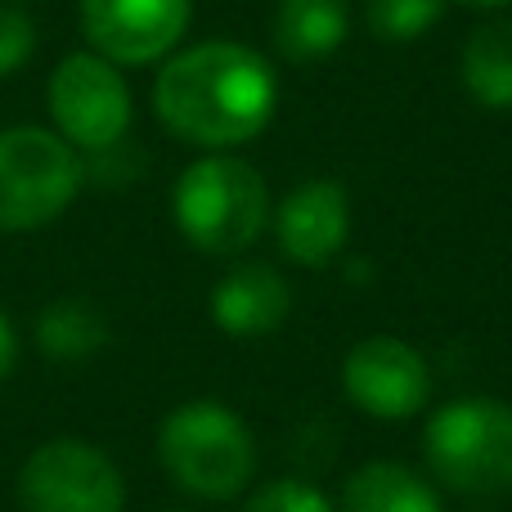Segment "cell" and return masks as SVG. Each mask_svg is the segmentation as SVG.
I'll return each mask as SVG.
<instances>
[{
	"label": "cell",
	"instance_id": "13",
	"mask_svg": "<svg viewBox=\"0 0 512 512\" xmlns=\"http://www.w3.org/2000/svg\"><path fill=\"white\" fill-rule=\"evenodd\" d=\"M342 512H441V495L405 463H364L342 490Z\"/></svg>",
	"mask_w": 512,
	"mask_h": 512
},
{
	"label": "cell",
	"instance_id": "1",
	"mask_svg": "<svg viewBox=\"0 0 512 512\" xmlns=\"http://www.w3.org/2000/svg\"><path fill=\"white\" fill-rule=\"evenodd\" d=\"M279 104L274 68L239 41H203L167 59L153 86L158 122L198 149H234L270 126Z\"/></svg>",
	"mask_w": 512,
	"mask_h": 512
},
{
	"label": "cell",
	"instance_id": "5",
	"mask_svg": "<svg viewBox=\"0 0 512 512\" xmlns=\"http://www.w3.org/2000/svg\"><path fill=\"white\" fill-rule=\"evenodd\" d=\"M86 185L81 153L59 131H0V234H23L59 221Z\"/></svg>",
	"mask_w": 512,
	"mask_h": 512
},
{
	"label": "cell",
	"instance_id": "20",
	"mask_svg": "<svg viewBox=\"0 0 512 512\" xmlns=\"http://www.w3.org/2000/svg\"><path fill=\"white\" fill-rule=\"evenodd\" d=\"M459 5H472V9H499V5H512V0H459Z\"/></svg>",
	"mask_w": 512,
	"mask_h": 512
},
{
	"label": "cell",
	"instance_id": "17",
	"mask_svg": "<svg viewBox=\"0 0 512 512\" xmlns=\"http://www.w3.org/2000/svg\"><path fill=\"white\" fill-rule=\"evenodd\" d=\"M243 512H333L324 490H315L310 481H297V477H283V481H270L265 490H256L252 504Z\"/></svg>",
	"mask_w": 512,
	"mask_h": 512
},
{
	"label": "cell",
	"instance_id": "6",
	"mask_svg": "<svg viewBox=\"0 0 512 512\" xmlns=\"http://www.w3.org/2000/svg\"><path fill=\"white\" fill-rule=\"evenodd\" d=\"M18 504L23 512H122L126 481L104 450L77 436H59L23 463Z\"/></svg>",
	"mask_w": 512,
	"mask_h": 512
},
{
	"label": "cell",
	"instance_id": "18",
	"mask_svg": "<svg viewBox=\"0 0 512 512\" xmlns=\"http://www.w3.org/2000/svg\"><path fill=\"white\" fill-rule=\"evenodd\" d=\"M36 50V23L23 5L0 0V77L18 72Z\"/></svg>",
	"mask_w": 512,
	"mask_h": 512
},
{
	"label": "cell",
	"instance_id": "11",
	"mask_svg": "<svg viewBox=\"0 0 512 512\" xmlns=\"http://www.w3.org/2000/svg\"><path fill=\"white\" fill-rule=\"evenodd\" d=\"M292 310V292L274 265H234L212 292V319L230 337H270Z\"/></svg>",
	"mask_w": 512,
	"mask_h": 512
},
{
	"label": "cell",
	"instance_id": "15",
	"mask_svg": "<svg viewBox=\"0 0 512 512\" xmlns=\"http://www.w3.org/2000/svg\"><path fill=\"white\" fill-rule=\"evenodd\" d=\"M36 342H41V351L50 355V360H63V364L90 360V355L108 342V319L99 315L90 301L59 297L36 319Z\"/></svg>",
	"mask_w": 512,
	"mask_h": 512
},
{
	"label": "cell",
	"instance_id": "4",
	"mask_svg": "<svg viewBox=\"0 0 512 512\" xmlns=\"http://www.w3.org/2000/svg\"><path fill=\"white\" fill-rule=\"evenodd\" d=\"M436 481L454 495H512V405L495 396H463L436 409L423 436Z\"/></svg>",
	"mask_w": 512,
	"mask_h": 512
},
{
	"label": "cell",
	"instance_id": "2",
	"mask_svg": "<svg viewBox=\"0 0 512 512\" xmlns=\"http://www.w3.org/2000/svg\"><path fill=\"white\" fill-rule=\"evenodd\" d=\"M176 225L198 252L239 256L270 225V189L261 171L230 153H207L189 162L171 194Z\"/></svg>",
	"mask_w": 512,
	"mask_h": 512
},
{
	"label": "cell",
	"instance_id": "19",
	"mask_svg": "<svg viewBox=\"0 0 512 512\" xmlns=\"http://www.w3.org/2000/svg\"><path fill=\"white\" fill-rule=\"evenodd\" d=\"M14 364H18V333H14V324L0 315V382L14 373Z\"/></svg>",
	"mask_w": 512,
	"mask_h": 512
},
{
	"label": "cell",
	"instance_id": "12",
	"mask_svg": "<svg viewBox=\"0 0 512 512\" xmlns=\"http://www.w3.org/2000/svg\"><path fill=\"white\" fill-rule=\"evenodd\" d=\"M351 32V5L346 0H279L274 9V45L292 63H315L342 50Z\"/></svg>",
	"mask_w": 512,
	"mask_h": 512
},
{
	"label": "cell",
	"instance_id": "8",
	"mask_svg": "<svg viewBox=\"0 0 512 512\" xmlns=\"http://www.w3.org/2000/svg\"><path fill=\"white\" fill-rule=\"evenodd\" d=\"M342 387L360 414L373 418H409L432 396V369L423 351L400 337H364L342 360Z\"/></svg>",
	"mask_w": 512,
	"mask_h": 512
},
{
	"label": "cell",
	"instance_id": "16",
	"mask_svg": "<svg viewBox=\"0 0 512 512\" xmlns=\"http://www.w3.org/2000/svg\"><path fill=\"white\" fill-rule=\"evenodd\" d=\"M364 14H369L373 36H382L387 45H405L418 41L445 14V0H369Z\"/></svg>",
	"mask_w": 512,
	"mask_h": 512
},
{
	"label": "cell",
	"instance_id": "3",
	"mask_svg": "<svg viewBox=\"0 0 512 512\" xmlns=\"http://www.w3.org/2000/svg\"><path fill=\"white\" fill-rule=\"evenodd\" d=\"M158 459L194 499H234L256 472V441L221 400H189L162 418Z\"/></svg>",
	"mask_w": 512,
	"mask_h": 512
},
{
	"label": "cell",
	"instance_id": "9",
	"mask_svg": "<svg viewBox=\"0 0 512 512\" xmlns=\"http://www.w3.org/2000/svg\"><path fill=\"white\" fill-rule=\"evenodd\" d=\"M194 0H81V27L108 63H153L176 50Z\"/></svg>",
	"mask_w": 512,
	"mask_h": 512
},
{
	"label": "cell",
	"instance_id": "14",
	"mask_svg": "<svg viewBox=\"0 0 512 512\" xmlns=\"http://www.w3.org/2000/svg\"><path fill=\"white\" fill-rule=\"evenodd\" d=\"M463 86L477 104L512 108V14L490 18L463 45Z\"/></svg>",
	"mask_w": 512,
	"mask_h": 512
},
{
	"label": "cell",
	"instance_id": "7",
	"mask_svg": "<svg viewBox=\"0 0 512 512\" xmlns=\"http://www.w3.org/2000/svg\"><path fill=\"white\" fill-rule=\"evenodd\" d=\"M50 113L59 135L86 158L131 131V86L104 54H68L50 77Z\"/></svg>",
	"mask_w": 512,
	"mask_h": 512
},
{
	"label": "cell",
	"instance_id": "10",
	"mask_svg": "<svg viewBox=\"0 0 512 512\" xmlns=\"http://www.w3.org/2000/svg\"><path fill=\"white\" fill-rule=\"evenodd\" d=\"M274 234H279V248L288 261L306 265V270H324V265L346 248V234H351V198L328 176L301 180V185L283 198L279 216H274Z\"/></svg>",
	"mask_w": 512,
	"mask_h": 512
}]
</instances>
